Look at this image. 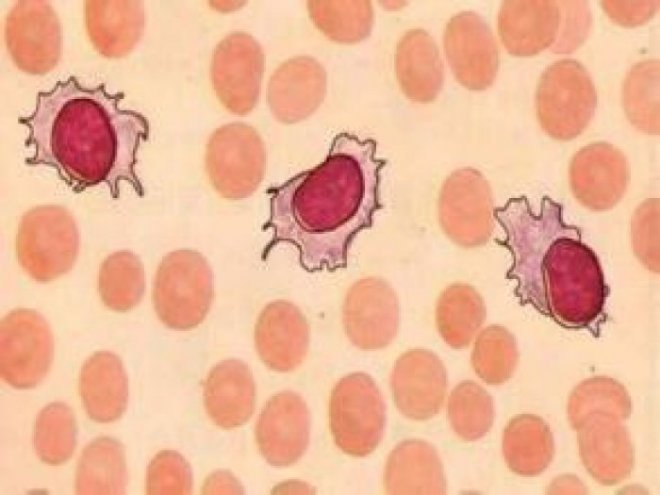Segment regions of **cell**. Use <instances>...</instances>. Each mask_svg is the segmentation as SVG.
Segmentation results:
<instances>
[{"label":"cell","mask_w":660,"mask_h":495,"mask_svg":"<svg viewBox=\"0 0 660 495\" xmlns=\"http://www.w3.org/2000/svg\"><path fill=\"white\" fill-rule=\"evenodd\" d=\"M519 354L513 334L501 325H490L477 336L471 354L475 373L484 382L499 385L514 373Z\"/></svg>","instance_id":"35"},{"label":"cell","mask_w":660,"mask_h":495,"mask_svg":"<svg viewBox=\"0 0 660 495\" xmlns=\"http://www.w3.org/2000/svg\"><path fill=\"white\" fill-rule=\"evenodd\" d=\"M345 333L359 349L387 347L397 335L400 308L391 285L378 277H365L348 290L342 308Z\"/></svg>","instance_id":"13"},{"label":"cell","mask_w":660,"mask_h":495,"mask_svg":"<svg viewBox=\"0 0 660 495\" xmlns=\"http://www.w3.org/2000/svg\"><path fill=\"white\" fill-rule=\"evenodd\" d=\"M126 484L125 451L118 440L103 436L84 448L76 470L77 494H123Z\"/></svg>","instance_id":"29"},{"label":"cell","mask_w":660,"mask_h":495,"mask_svg":"<svg viewBox=\"0 0 660 495\" xmlns=\"http://www.w3.org/2000/svg\"><path fill=\"white\" fill-rule=\"evenodd\" d=\"M87 35L94 48L106 58L128 55L140 41L145 13L142 1L84 2Z\"/></svg>","instance_id":"22"},{"label":"cell","mask_w":660,"mask_h":495,"mask_svg":"<svg viewBox=\"0 0 660 495\" xmlns=\"http://www.w3.org/2000/svg\"><path fill=\"white\" fill-rule=\"evenodd\" d=\"M511 253L507 278L515 295L566 329H591L602 319L609 294L596 253L581 230L563 220V207L548 196L535 212L525 196L493 210Z\"/></svg>","instance_id":"3"},{"label":"cell","mask_w":660,"mask_h":495,"mask_svg":"<svg viewBox=\"0 0 660 495\" xmlns=\"http://www.w3.org/2000/svg\"><path fill=\"white\" fill-rule=\"evenodd\" d=\"M76 421L71 408L54 402L43 408L34 429V446L38 457L56 466L68 461L76 447Z\"/></svg>","instance_id":"34"},{"label":"cell","mask_w":660,"mask_h":495,"mask_svg":"<svg viewBox=\"0 0 660 495\" xmlns=\"http://www.w3.org/2000/svg\"><path fill=\"white\" fill-rule=\"evenodd\" d=\"M191 489V469L181 454L164 450L151 460L146 476L147 494H190Z\"/></svg>","instance_id":"37"},{"label":"cell","mask_w":660,"mask_h":495,"mask_svg":"<svg viewBox=\"0 0 660 495\" xmlns=\"http://www.w3.org/2000/svg\"><path fill=\"white\" fill-rule=\"evenodd\" d=\"M264 71L260 44L246 32H232L215 47L210 75L220 103L232 114L244 116L256 106Z\"/></svg>","instance_id":"12"},{"label":"cell","mask_w":660,"mask_h":495,"mask_svg":"<svg viewBox=\"0 0 660 495\" xmlns=\"http://www.w3.org/2000/svg\"><path fill=\"white\" fill-rule=\"evenodd\" d=\"M80 395L92 420L109 423L119 419L128 401V380L121 359L109 351L91 355L81 369Z\"/></svg>","instance_id":"26"},{"label":"cell","mask_w":660,"mask_h":495,"mask_svg":"<svg viewBox=\"0 0 660 495\" xmlns=\"http://www.w3.org/2000/svg\"><path fill=\"white\" fill-rule=\"evenodd\" d=\"M567 412L574 429L594 412H607L625 420L631 414V399L626 388L617 380L601 376L589 378L572 391Z\"/></svg>","instance_id":"36"},{"label":"cell","mask_w":660,"mask_h":495,"mask_svg":"<svg viewBox=\"0 0 660 495\" xmlns=\"http://www.w3.org/2000/svg\"><path fill=\"white\" fill-rule=\"evenodd\" d=\"M309 15L330 40L353 44L367 38L374 23L370 1H309Z\"/></svg>","instance_id":"31"},{"label":"cell","mask_w":660,"mask_h":495,"mask_svg":"<svg viewBox=\"0 0 660 495\" xmlns=\"http://www.w3.org/2000/svg\"><path fill=\"white\" fill-rule=\"evenodd\" d=\"M561 14L557 1H504L497 17L501 42L513 56L537 55L555 44Z\"/></svg>","instance_id":"21"},{"label":"cell","mask_w":660,"mask_h":495,"mask_svg":"<svg viewBox=\"0 0 660 495\" xmlns=\"http://www.w3.org/2000/svg\"><path fill=\"white\" fill-rule=\"evenodd\" d=\"M310 416L305 401L291 391L269 399L257 420L256 442L266 461L277 467L297 462L307 449Z\"/></svg>","instance_id":"17"},{"label":"cell","mask_w":660,"mask_h":495,"mask_svg":"<svg viewBox=\"0 0 660 495\" xmlns=\"http://www.w3.org/2000/svg\"><path fill=\"white\" fill-rule=\"evenodd\" d=\"M631 236L638 259L649 270L659 273V199H647L636 209Z\"/></svg>","instance_id":"38"},{"label":"cell","mask_w":660,"mask_h":495,"mask_svg":"<svg viewBox=\"0 0 660 495\" xmlns=\"http://www.w3.org/2000/svg\"><path fill=\"white\" fill-rule=\"evenodd\" d=\"M5 44L14 64L31 75L53 70L62 54V29L47 1H18L5 18Z\"/></svg>","instance_id":"11"},{"label":"cell","mask_w":660,"mask_h":495,"mask_svg":"<svg viewBox=\"0 0 660 495\" xmlns=\"http://www.w3.org/2000/svg\"><path fill=\"white\" fill-rule=\"evenodd\" d=\"M597 107L594 83L577 60L562 59L542 73L535 94L541 128L551 138L568 141L589 125Z\"/></svg>","instance_id":"6"},{"label":"cell","mask_w":660,"mask_h":495,"mask_svg":"<svg viewBox=\"0 0 660 495\" xmlns=\"http://www.w3.org/2000/svg\"><path fill=\"white\" fill-rule=\"evenodd\" d=\"M326 94V72L310 56H296L282 63L268 84V104L282 123L294 124L312 115Z\"/></svg>","instance_id":"20"},{"label":"cell","mask_w":660,"mask_h":495,"mask_svg":"<svg viewBox=\"0 0 660 495\" xmlns=\"http://www.w3.org/2000/svg\"><path fill=\"white\" fill-rule=\"evenodd\" d=\"M267 153L259 133L251 126L229 123L209 137L205 170L215 191L225 199L251 196L264 179Z\"/></svg>","instance_id":"7"},{"label":"cell","mask_w":660,"mask_h":495,"mask_svg":"<svg viewBox=\"0 0 660 495\" xmlns=\"http://www.w3.org/2000/svg\"><path fill=\"white\" fill-rule=\"evenodd\" d=\"M493 210L491 187L477 169H457L443 182L438 199L439 224L458 246L476 248L490 240Z\"/></svg>","instance_id":"9"},{"label":"cell","mask_w":660,"mask_h":495,"mask_svg":"<svg viewBox=\"0 0 660 495\" xmlns=\"http://www.w3.org/2000/svg\"><path fill=\"white\" fill-rule=\"evenodd\" d=\"M600 4L614 23L624 27L643 25L659 7V1H601Z\"/></svg>","instance_id":"40"},{"label":"cell","mask_w":660,"mask_h":495,"mask_svg":"<svg viewBox=\"0 0 660 495\" xmlns=\"http://www.w3.org/2000/svg\"><path fill=\"white\" fill-rule=\"evenodd\" d=\"M16 256L38 282L53 281L73 267L79 252V231L71 213L59 205H40L21 218Z\"/></svg>","instance_id":"5"},{"label":"cell","mask_w":660,"mask_h":495,"mask_svg":"<svg viewBox=\"0 0 660 495\" xmlns=\"http://www.w3.org/2000/svg\"><path fill=\"white\" fill-rule=\"evenodd\" d=\"M564 18L561 14L560 31L553 52L570 53L577 49L587 37L591 14L585 1H563ZM562 13V10H561Z\"/></svg>","instance_id":"39"},{"label":"cell","mask_w":660,"mask_h":495,"mask_svg":"<svg viewBox=\"0 0 660 495\" xmlns=\"http://www.w3.org/2000/svg\"><path fill=\"white\" fill-rule=\"evenodd\" d=\"M238 483L235 478L225 472H215L207 479L203 493H228L227 489L235 488Z\"/></svg>","instance_id":"41"},{"label":"cell","mask_w":660,"mask_h":495,"mask_svg":"<svg viewBox=\"0 0 660 495\" xmlns=\"http://www.w3.org/2000/svg\"><path fill=\"white\" fill-rule=\"evenodd\" d=\"M629 181L626 156L606 142L581 148L569 165L571 191L582 206L592 211L613 208L625 195Z\"/></svg>","instance_id":"15"},{"label":"cell","mask_w":660,"mask_h":495,"mask_svg":"<svg viewBox=\"0 0 660 495\" xmlns=\"http://www.w3.org/2000/svg\"><path fill=\"white\" fill-rule=\"evenodd\" d=\"M385 164L376 157L373 139L336 135L321 164L267 190L270 213L263 230H271L272 236L262 259L278 243H291L308 272L345 268L355 236L372 226L382 208Z\"/></svg>","instance_id":"1"},{"label":"cell","mask_w":660,"mask_h":495,"mask_svg":"<svg viewBox=\"0 0 660 495\" xmlns=\"http://www.w3.org/2000/svg\"><path fill=\"white\" fill-rule=\"evenodd\" d=\"M0 374L18 389L37 386L48 373L54 340L46 320L35 310L18 308L1 321Z\"/></svg>","instance_id":"10"},{"label":"cell","mask_w":660,"mask_h":495,"mask_svg":"<svg viewBox=\"0 0 660 495\" xmlns=\"http://www.w3.org/2000/svg\"><path fill=\"white\" fill-rule=\"evenodd\" d=\"M309 325L301 310L287 300H275L261 311L254 329L257 354L270 369L289 372L305 359Z\"/></svg>","instance_id":"19"},{"label":"cell","mask_w":660,"mask_h":495,"mask_svg":"<svg viewBox=\"0 0 660 495\" xmlns=\"http://www.w3.org/2000/svg\"><path fill=\"white\" fill-rule=\"evenodd\" d=\"M622 103L636 129L659 135V60H645L632 66L623 84Z\"/></svg>","instance_id":"32"},{"label":"cell","mask_w":660,"mask_h":495,"mask_svg":"<svg viewBox=\"0 0 660 495\" xmlns=\"http://www.w3.org/2000/svg\"><path fill=\"white\" fill-rule=\"evenodd\" d=\"M444 51L455 79L474 91L490 87L498 73L500 50L491 28L475 12L463 11L446 24Z\"/></svg>","instance_id":"14"},{"label":"cell","mask_w":660,"mask_h":495,"mask_svg":"<svg viewBox=\"0 0 660 495\" xmlns=\"http://www.w3.org/2000/svg\"><path fill=\"white\" fill-rule=\"evenodd\" d=\"M213 297L212 270L200 252L174 250L158 265L152 301L166 327L177 331L197 327L208 314Z\"/></svg>","instance_id":"4"},{"label":"cell","mask_w":660,"mask_h":495,"mask_svg":"<svg viewBox=\"0 0 660 495\" xmlns=\"http://www.w3.org/2000/svg\"><path fill=\"white\" fill-rule=\"evenodd\" d=\"M447 414L458 437L464 441L478 440L489 432L494 421L492 397L476 382L463 381L449 396Z\"/></svg>","instance_id":"33"},{"label":"cell","mask_w":660,"mask_h":495,"mask_svg":"<svg viewBox=\"0 0 660 495\" xmlns=\"http://www.w3.org/2000/svg\"><path fill=\"white\" fill-rule=\"evenodd\" d=\"M621 419L607 412L587 415L577 427L579 454L589 474L603 485L626 479L634 466V451Z\"/></svg>","instance_id":"18"},{"label":"cell","mask_w":660,"mask_h":495,"mask_svg":"<svg viewBox=\"0 0 660 495\" xmlns=\"http://www.w3.org/2000/svg\"><path fill=\"white\" fill-rule=\"evenodd\" d=\"M124 97L108 92L104 83L86 87L73 75L38 92L33 112L18 119L28 129L25 146L32 149L25 163L54 169L76 193L104 183L117 199L126 182L142 197L135 168L149 123L139 112L120 108Z\"/></svg>","instance_id":"2"},{"label":"cell","mask_w":660,"mask_h":495,"mask_svg":"<svg viewBox=\"0 0 660 495\" xmlns=\"http://www.w3.org/2000/svg\"><path fill=\"white\" fill-rule=\"evenodd\" d=\"M396 407L405 417L424 421L441 409L447 374L441 359L426 349H411L396 360L390 379Z\"/></svg>","instance_id":"16"},{"label":"cell","mask_w":660,"mask_h":495,"mask_svg":"<svg viewBox=\"0 0 660 495\" xmlns=\"http://www.w3.org/2000/svg\"><path fill=\"white\" fill-rule=\"evenodd\" d=\"M395 70L401 91L414 102H431L442 89L444 70L440 52L434 39L423 29L408 30L400 38Z\"/></svg>","instance_id":"24"},{"label":"cell","mask_w":660,"mask_h":495,"mask_svg":"<svg viewBox=\"0 0 660 495\" xmlns=\"http://www.w3.org/2000/svg\"><path fill=\"white\" fill-rule=\"evenodd\" d=\"M329 421L333 439L344 453L364 457L377 448L384 433L385 405L369 375L351 373L335 385Z\"/></svg>","instance_id":"8"},{"label":"cell","mask_w":660,"mask_h":495,"mask_svg":"<svg viewBox=\"0 0 660 495\" xmlns=\"http://www.w3.org/2000/svg\"><path fill=\"white\" fill-rule=\"evenodd\" d=\"M502 449L509 469L521 476H536L554 456L552 433L544 420L522 414L512 418L503 433Z\"/></svg>","instance_id":"27"},{"label":"cell","mask_w":660,"mask_h":495,"mask_svg":"<svg viewBox=\"0 0 660 495\" xmlns=\"http://www.w3.org/2000/svg\"><path fill=\"white\" fill-rule=\"evenodd\" d=\"M144 289V267L137 255L122 250L104 259L99 269L98 291L106 307L129 311L139 304Z\"/></svg>","instance_id":"30"},{"label":"cell","mask_w":660,"mask_h":495,"mask_svg":"<svg viewBox=\"0 0 660 495\" xmlns=\"http://www.w3.org/2000/svg\"><path fill=\"white\" fill-rule=\"evenodd\" d=\"M204 405L212 421L222 428L245 424L255 407V385L249 367L238 359L214 366L204 383Z\"/></svg>","instance_id":"23"},{"label":"cell","mask_w":660,"mask_h":495,"mask_svg":"<svg viewBox=\"0 0 660 495\" xmlns=\"http://www.w3.org/2000/svg\"><path fill=\"white\" fill-rule=\"evenodd\" d=\"M383 485L387 494H445L446 479L435 448L417 439L399 443L386 461Z\"/></svg>","instance_id":"25"},{"label":"cell","mask_w":660,"mask_h":495,"mask_svg":"<svg viewBox=\"0 0 660 495\" xmlns=\"http://www.w3.org/2000/svg\"><path fill=\"white\" fill-rule=\"evenodd\" d=\"M485 319L484 300L469 284L453 283L437 300L435 320L438 332L454 349L468 347Z\"/></svg>","instance_id":"28"}]
</instances>
